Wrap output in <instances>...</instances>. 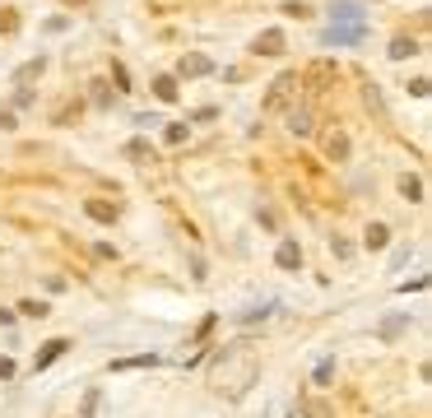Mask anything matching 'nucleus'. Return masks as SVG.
Instances as JSON below:
<instances>
[{
	"instance_id": "nucleus-1",
	"label": "nucleus",
	"mask_w": 432,
	"mask_h": 418,
	"mask_svg": "<svg viewBox=\"0 0 432 418\" xmlns=\"http://www.w3.org/2000/svg\"><path fill=\"white\" fill-rule=\"evenodd\" d=\"M358 37H363V10H358L354 0H340L335 5V24L325 28V42L344 46V42H358Z\"/></svg>"
},
{
	"instance_id": "nucleus-2",
	"label": "nucleus",
	"mask_w": 432,
	"mask_h": 418,
	"mask_svg": "<svg viewBox=\"0 0 432 418\" xmlns=\"http://www.w3.org/2000/svg\"><path fill=\"white\" fill-rule=\"evenodd\" d=\"M61 349H65V344H61V340H56V344H46V349H42V358H37V367H46V363H51V358L61 354Z\"/></svg>"
}]
</instances>
